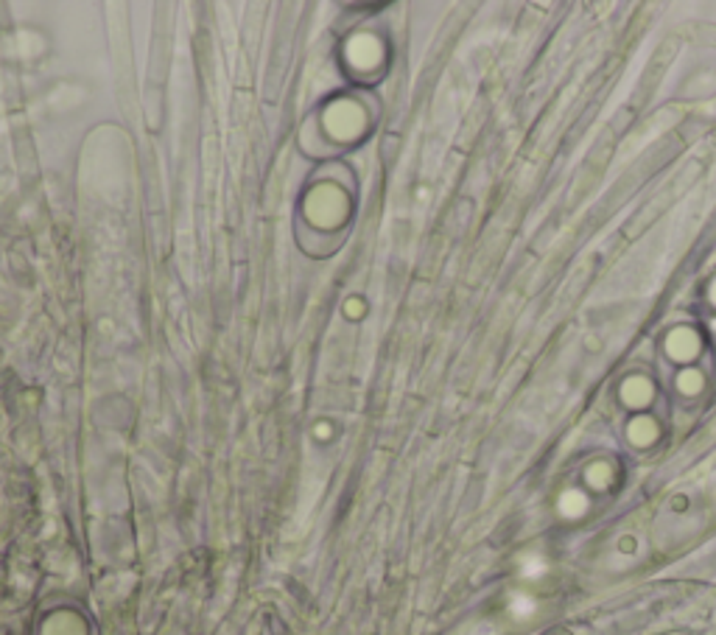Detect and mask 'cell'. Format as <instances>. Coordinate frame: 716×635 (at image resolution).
<instances>
[{
  "label": "cell",
  "instance_id": "3",
  "mask_svg": "<svg viewBox=\"0 0 716 635\" xmlns=\"http://www.w3.org/2000/svg\"><path fill=\"white\" fill-rule=\"evenodd\" d=\"M554 510L562 521H582L591 510V493L585 487H566L557 496Z\"/></svg>",
  "mask_w": 716,
  "mask_h": 635
},
{
  "label": "cell",
  "instance_id": "4",
  "mask_svg": "<svg viewBox=\"0 0 716 635\" xmlns=\"http://www.w3.org/2000/svg\"><path fill=\"white\" fill-rule=\"evenodd\" d=\"M613 485H616V465H613L610 460H594V462H587L585 470H582V487L587 493H607Z\"/></svg>",
  "mask_w": 716,
  "mask_h": 635
},
{
  "label": "cell",
  "instance_id": "6",
  "mask_svg": "<svg viewBox=\"0 0 716 635\" xmlns=\"http://www.w3.org/2000/svg\"><path fill=\"white\" fill-rule=\"evenodd\" d=\"M675 387H677L680 395L694 398V395H700L705 389V375L697 367H683L677 372V378H675Z\"/></svg>",
  "mask_w": 716,
  "mask_h": 635
},
{
  "label": "cell",
  "instance_id": "5",
  "mask_svg": "<svg viewBox=\"0 0 716 635\" xmlns=\"http://www.w3.org/2000/svg\"><path fill=\"white\" fill-rule=\"evenodd\" d=\"M627 440L632 448H652L660 440V425L649 415H635L627 423Z\"/></svg>",
  "mask_w": 716,
  "mask_h": 635
},
{
  "label": "cell",
  "instance_id": "8",
  "mask_svg": "<svg viewBox=\"0 0 716 635\" xmlns=\"http://www.w3.org/2000/svg\"><path fill=\"white\" fill-rule=\"evenodd\" d=\"M543 571H546V566H543L541 557H526V563H524V574H526V579H537Z\"/></svg>",
  "mask_w": 716,
  "mask_h": 635
},
{
  "label": "cell",
  "instance_id": "2",
  "mask_svg": "<svg viewBox=\"0 0 716 635\" xmlns=\"http://www.w3.org/2000/svg\"><path fill=\"white\" fill-rule=\"evenodd\" d=\"M619 398H622V403L627 406V409L641 412L655 400V387H652V380L647 375H627L622 380V387H619Z\"/></svg>",
  "mask_w": 716,
  "mask_h": 635
},
{
  "label": "cell",
  "instance_id": "1",
  "mask_svg": "<svg viewBox=\"0 0 716 635\" xmlns=\"http://www.w3.org/2000/svg\"><path fill=\"white\" fill-rule=\"evenodd\" d=\"M663 347H667V355H669L675 364L688 367L700 355L703 339H700V334H697L694 327H672L669 334H667V342H663Z\"/></svg>",
  "mask_w": 716,
  "mask_h": 635
},
{
  "label": "cell",
  "instance_id": "7",
  "mask_svg": "<svg viewBox=\"0 0 716 635\" xmlns=\"http://www.w3.org/2000/svg\"><path fill=\"white\" fill-rule=\"evenodd\" d=\"M509 613H513L515 622H529L537 616V599L529 594H518L513 602H509Z\"/></svg>",
  "mask_w": 716,
  "mask_h": 635
},
{
  "label": "cell",
  "instance_id": "10",
  "mask_svg": "<svg viewBox=\"0 0 716 635\" xmlns=\"http://www.w3.org/2000/svg\"><path fill=\"white\" fill-rule=\"evenodd\" d=\"M708 302L713 306V311H716V277L711 281V286H708Z\"/></svg>",
  "mask_w": 716,
  "mask_h": 635
},
{
  "label": "cell",
  "instance_id": "9",
  "mask_svg": "<svg viewBox=\"0 0 716 635\" xmlns=\"http://www.w3.org/2000/svg\"><path fill=\"white\" fill-rule=\"evenodd\" d=\"M619 551H622V554H635V551H638V541H635L632 535H622V538H619Z\"/></svg>",
  "mask_w": 716,
  "mask_h": 635
}]
</instances>
